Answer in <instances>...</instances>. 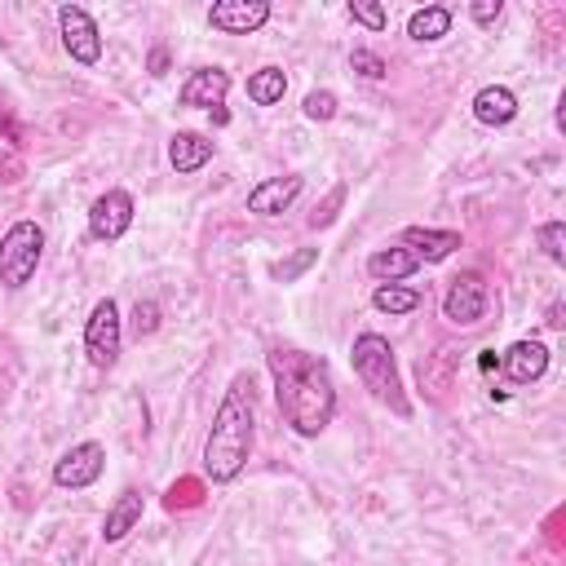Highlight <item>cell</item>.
<instances>
[{"label": "cell", "instance_id": "ba28073f", "mask_svg": "<svg viewBox=\"0 0 566 566\" xmlns=\"http://www.w3.org/2000/svg\"><path fill=\"white\" fill-rule=\"evenodd\" d=\"M102 469H106V447L102 442H75L53 464V482L62 491H84V486H93L102 478Z\"/></svg>", "mask_w": 566, "mask_h": 566}, {"label": "cell", "instance_id": "2e32d148", "mask_svg": "<svg viewBox=\"0 0 566 566\" xmlns=\"http://www.w3.org/2000/svg\"><path fill=\"white\" fill-rule=\"evenodd\" d=\"M513 115H517V97H513V88H504V84H486V88L473 93V119H478V124H486V128H504V124H513Z\"/></svg>", "mask_w": 566, "mask_h": 566}, {"label": "cell", "instance_id": "7c38bea8", "mask_svg": "<svg viewBox=\"0 0 566 566\" xmlns=\"http://www.w3.org/2000/svg\"><path fill=\"white\" fill-rule=\"evenodd\" d=\"M500 371H504L513 385H535V380L548 371V345H544V340H513V345L500 354Z\"/></svg>", "mask_w": 566, "mask_h": 566}, {"label": "cell", "instance_id": "4fadbf2b", "mask_svg": "<svg viewBox=\"0 0 566 566\" xmlns=\"http://www.w3.org/2000/svg\"><path fill=\"white\" fill-rule=\"evenodd\" d=\"M455 371H460V349H455V345H438L433 354H424V358L416 363L420 394H429L433 402L447 398V389L455 385Z\"/></svg>", "mask_w": 566, "mask_h": 566}, {"label": "cell", "instance_id": "4dcf8cb0", "mask_svg": "<svg viewBox=\"0 0 566 566\" xmlns=\"http://www.w3.org/2000/svg\"><path fill=\"white\" fill-rule=\"evenodd\" d=\"M340 199H345V186H336L332 195H327V203L323 208H314V217H310V226L318 230V226H332V217H336V208H340Z\"/></svg>", "mask_w": 566, "mask_h": 566}, {"label": "cell", "instance_id": "5b68a950", "mask_svg": "<svg viewBox=\"0 0 566 566\" xmlns=\"http://www.w3.org/2000/svg\"><path fill=\"white\" fill-rule=\"evenodd\" d=\"M119 345H124V323H119V305L111 296H102L84 323V354L93 367H115L119 358Z\"/></svg>", "mask_w": 566, "mask_h": 566}, {"label": "cell", "instance_id": "8fae6325", "mask_svg": "<svg viewBox=\"0 0 566 566\" xmlns=\"http://www.w3.org/2000/svg\"><path fill=\"white\" fill-rule=\"evenodd\" d=\"M226 93H230V71H221V66H195V71L181 80L177 102H181V106L217 111V106L226 102Z\"/></svg>", "mask_w": 566, "mask_h": 566}, {"label": "cell", "instance_id": "f546056e", "mask_svg": "<svg viewBox=\"0 0 566 566\" xmlns=\"http://www.w3.org/2000/svg\"><path fill=\"white\" fill-rule=\"evenodd\" d=\"M500 13H504V4H500V0H473V4H469V18H473L478 27H491Z\"/></svg>", "mask_w": 566, "mask_h": 566}, {"label": "cell", "instance_id": "7402d4cb", "mask_svg": "<svg viewBox=\"0 0 566 566\" xmlns=\"http://www.w3.org/2000/svg\"><path fill=\"white\" fill-rule=\"evenodd\" d=\"M371 305H376L380 314H411V310L420 305V292H416V287H402V283H376Z\"/></svg>", "mask_w": 566, "mask_h": 566}, {"label": "cell", "instance_id": "e0dca14e", "mask_svg": "<svg viewBox=\"0 0 566 566\" xmlns=\"http://www.w3.org/2000/svg\"><path fill=\"white\" fill-rule=\"evenodd\" d=\"M212 159V137L203 133H172L168 137V164L177 172H199Z\"/></svg>", "mask_w": 566, "mask_h": 566}, {"label": "cell", "instance_id": "d6986e66", "mask_svg": "<svg viewBox=\"0 0 566 566\" xmlns=\"http://www.w3.org/2000/svg\"><path fill=\"white\" fill-rule=\"evenodd\" d=\"M416 265H420V261H416L407 248H376V252L367 256V274L380 279V283H402V279L416 274Z\"/></svg>", "mask_w": 566, "mask_h": 566}, {"label": "cell", "instance_id": "6da1fadb", "mask_svg": "<svg viewBox=\"0 0 566 566\" xmlns=\"http://www.w3.org/2000/svg\"><path fill=\"white\" fill-rule=\"evenodd\" d=\"M265 367L274 380V402H279L283 424L301 438H318L336 416V380H332L327 358L279 345L265 354Z\"/></svg>", "mask_w": 566, "mask_h": 566}, {"label": "cell", "instance_id": "cb8c5ba5", "mask_svg": "<svg viewBox=\"0 0 566 566\" xmlns=\"http://www.w3.org/2000/svg\"><path fill=\"white\" fill-rule=\"evenodd\" d=\"M539 248L553 265H566V221H544L539 226Z\"/></svg>", "mask_w": 566, "mask_h": 566}, {"label": "cell", "instance_id": "e575fe53", "mask_svg": "<svg viewBox=\"0 0 566 566\" xmlns=\"http://www.w3.org/2000/svg\"><path fill=\"white\" fill-rule=\"evenodd\" d=\"M478 367H482V371L500 367V354H495V349H482V354H478Z\"/></svg>", "mask_w": 566, "mask_h": 566}, {"label": "cell", "instance_id": "ac0fdd59", "mask_svg": "<svg viewBox=\"0 0 566 566\" xmlns=\"http://www.w3.org/2000/svg\"><path fill=\"white\" fill-rule=\"evenodd\" d=\"M137 522H142V491L124 486V491L115 495V504L106 509V522H102V539H106V544H115V539H124V535H128Z\"/></svg>", "mask_w": 566, "mask_h": 566}, {"label": "cell", "instance_id": "d6a6232c", "mask_svg": "<svg viewBox=\"0 0 566 566\" xmlns=\"http://www.w3.org/2000/svg\"><path fill=\"white\" fill-rule=\"evenodd\" d=\"M562 314H566V305H562V301H553V305H548V314H544V323H548L553 332H562V327H566V318H562Z\"/></svg>", "mask_w": 566, "mask_h": 566}, {"label": "cell", "instance_id": "7a4b0ae2", "mask_svg": "<svg viewBox=\"0 0 566 566\" xmlns=\"http://www.w3.org/2000/svg\"><path fill=\"white\" fill-rule=\"evenodd\" d=\"M252 438H256V411H252V376H234L226 398L217 402L208 442H203V473L226 486L243 473L248 455H252Z\"/></svg>", "mask_w": 566, "mask_h": 566}, {"label": "cell", "instance_id": "5bb4252c", "mask_svg": "<svg viewBox=\"0 0 566 566\" xmlns=\"http://www.w3.org/2000/svg\"><path fill=\"white\" fill-rule=\"evenodd\" d=\"M296 195H301V177H296V172L265 177L261 186L248 190V212H256V217H279V212H287V208L296 203Z\"/></svg>", "mask_w": 566, "mask_h": 566}, {"label": "cell", "instance_id": "f1b7e54d", "mask_svg": "<svg viewBox=\"0 0 566 566\" xmlns=\"http://www.w3.org/2000/svg\"><path fill=\"white\" fill-rule=\"evenodd\" d=\"M349 66H354L358 75H367V80H385V71H389L371 49H354V53H349Z\"/></svg>", "mask_w": 566, "mask_h": 566}, {"label": "cell", "instance_id": "836d02e7", "mask_svg": "<svg viewBox=\"0 0 566 566\" xmlns=\"http://www.w3.org/2000/svg\"><path fill=\"white\" fill-rule=\"evenodd\" d=\"M168 71V49L159 44V49H150V75H164Z\"/></svg>", "mask_w": 566, "mask_h": 566}, {"label": "cell", "instance_id": "d4e9b609", "mask_svg": "<svg viewBox=\"0 0 566 566\" xmlns=\"http://www.w3.org/2000/svg\"><path fill=\"white\" fill-rule=\"evenodd\" d=\"M199 500H203V482H199V478H181V482H172L168 495H164L168 509H190V504H199Z\"/></svg>", "mask_w": 566, "mask_h": 566}, {"label": "cell", "instance_id": "484cf974", "mask_svg": "<svg viewBox=\"0 0 566 566\" xmlns=\"http://www.w3.org/2000/svg\"><path fill=\"white\" fill-rule=\"evenodd\" d=\"M349 18L363 22L367 31H385V27H389V13H385L376 0H349Z\"/></svg>", "mask_w": 566, "mask_h": 566}, {"label": "cell", "instance_id": "4316f807", "mask_svg": "<svg viewBox=\"0 0 566 566\" xmlns=\"http://www.w3.org/2000/svg\"><path fill=\"white\" fill-rule=\"evenodd\" d=\"M305 115H310V119H332V115H336V93H332V88L305 93Z\"/></svg>", "mask_w": 566, "mask_h": 566}, {"label": "cell", "instance_id": "9a60e30c", "mask_svg": "<svg viewBox=\"0 0 566 566\" xmlns=\"http://www.w3.org/2000/svg\"><path fill=\"white\" fill-rule=\"evenodd\" d=\"M402 248L416 261H447L460 248V230H433V226H407L402 230Z\"/></svg>", "mask_w": 566, "mask_h": 566}, {"label": "cell", "instance_id": "44dd1931", "mask_svg": "<svg viewBox=\"0 0 566 566\" xmlns=\"http://www.w3.org/2000/svg\"><path fill=\"white\" fill-rule=\"evenodd\" d=\"M283 93H287V75H283V66H261V71L248 75V102H256V106H274V102H283Z\"/></svg>", "mask_w": 566, "mask_h": 566}, {"label": "cell", "instance_id": "8992f818", "mask_svg": "<svg viewBox=\"0 0 566 566\" xmlns=\"http://www.w3.org/2000/svg\"><path fill=\"white\" fill-rule=\"evenodd\" d=\"M486 314V279L478 270H460L447 292H442V318H451L455 327H473Z\"/></svg>", "mask_w": 566, "mask_h": 566}, {"label": "cell", "instance_id": "30bf717a", "mask_svg": "<svg viewBox=\"0 0 566 566\" xmlns=\"http://www.w3.org/2000/svg\"><path fill=\"white\" fill-rule=\"evenodd\" d=\"M270 22V4L265 0H217L208 9V27L221 35H252Z\"/></svg>", "mask_w": 566, "mask_h": 566}, {"label": "cell", "instance_id": "3957f363", "mask_svg": "<svg viewBox=\"0 0 566 566\" xmlns=\"http://www.w3.org/2000/svg\"><path fill=\"white\" fill-rule=\"evenodd\" d=\"M349 363H354V376L363 380V389L385 402L394 416H411V402L402 394V376H398V363H394V349L380 332H358L354 336V349H349Z\"/></svg>", "mask_w": 566, "mask_h": 566}, {"label": "cell", "instance_id": "603a6c76", "mask_svg": "<svg viewBox=\"0 0 566 566\" xmlns=\"http://www.w3.org/2000/svg\"><path fill=\"white\" fill-rule=\"evenodd\" d=\"M314 261H318V248H296L292 256L274 261V265H270V274H274L279 283H296V279H301V274H305Z\"/></svg>", "mask_w": 566, "mask_h": 566}, {"label": "cell", "instance_id": "52a82bcc", "mask_svg": "<svg viewBox=\"0 0 566 566\" xmlns=\"http://www.w3.org/2000/svg\"><path fill=\"white\" fill-rule=\"evenodd\" d=\"M57 27H62V49H66L80 66H93V62L102 57V31H97V22L88 18V9L62 4V9H57Z\"/></svg>", "mask_w": 566, "mask_h": 566}, {"label": "cell", "instance_id": "83f0119b", "mask_svg": "<svg viewBox=\"0 0 566 566\" xmlns=\"http://www.w3.org/2000/svg\"><path fill=\"white\" fill-rule=\"evenodd\" d=\"M155 327H159V305L146 296V301L133 305V336H150Z\"/></svg>", "mask_w": 566, "mask_h": 566}, {"label": "cell", "instance_id": "1f68e13d", "mask_svg": "<svg viewBox=\"0 0 566 566\" xmlns=\"http://www.w3.org/2000/svg\"><path fill=\"white\" fill-rule=\"evenodd\" d=\"M0 181H4V186L22 181V159H18L13 150H0Z\"/></svg>", "mask_w": 566, "mask_h": 566}, {"label": "cell", "instance_id": "ffe728a7", "mask_svg": "<svg viewBox=\"0 0 566 566\" xmlns=\"http://www.w3.org/2000/svg\"><path fill=\"white\" fill-rule=\"evenodd\" d=\"M447 31H451V9H447V4H424V9H416V13L407 18V35L420 40V44L442 40Z\"/></svg>", "mask_w": 566, "mask_h": 566}, {"label": "cell", "instance_id": "9c48e42d", "mask_svg": "<svg viewBox=\"0 0 566 566\" xmlns=\"http://www.w3.org/2000/svg\"><path fill=\"white\" fill-rule=\"evenodd\" d=\"M133 226V195L128 190H106V195H97L93 199V208H88V234L93 239H102V243H115V239H124V230Z\"/></svg>", "mask_w": 566, "mask_h": 566}, {"label": "cell", "instance_id": "277c9868", "mask_svg": "<svg viewBox=\"0 0 566 566\" xmlns=\"http://www.w3.org/2000/svg\"><path fill=\"white\" fill-rule=\"evenodd\" d=\"M40 256H44V230L35 221H13L4 230V239H0V283L9 292L27 287L35 265H40Z\"/></svg>", "mask_w": 566, "mask_h": 566}]
</instances>
